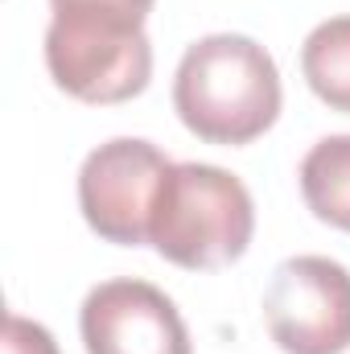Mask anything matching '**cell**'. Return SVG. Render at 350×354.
Here are the masks:
<instances>
[{
    "label": "cell",
    "instance_id": "52a82bcc",
    "mask_svg": "<svg viewBox=\"0 0 350 354\" xmlns=\"http://www.w3.org/2000/svg\"><path fill=\"white\" fill-rule=\"evenodd\" d=\"M297 181L313 218L350 235V132L317 140L305 153Z\"/></svg>",
    "mask_w": 350,
    "mask_h": 354
},
{
    "label": "cell",
    "instance_id": "3957f363",
    "mask_svg": "<svg viewBox=\"0 0 350 354\" xmlns=\"http://www.w3.org/2000/svg\"><path fill=\"white\" fill-rule=\"evenodd\" d=\"M256 235V202L231 169L177 161L161 181L149 243L185 272L235 264Z\"/></svg>",
    "mask_w": 350,
    "mask_h": 354
},
{
    "label": "cell",
    "instance_id": "8992f818",
    "mask_svg": "<svg viewBox=\"0 0 350 354\" xmlns=\"http://www.w3.org/2000/svg\"><path fill=\"white\" fill-rule=\"evenodd\" d=\"M87 354H194L177 305L149 280H103L79 309Z\"/></svg>",
    "mask_w": 350,
    "mask_h": 354
},
{
    "label": "cell",
    "instance_id": "9c48e42d",
    "mask_svg": "<svg viewBox=\"0 0 350 354\" xmlns=\"http://www.w3.org/2000/svg\"><path fill=\"white\" fill-rule=\"evenodd\" d=\"M0 354H62L54 334L42 326V322H29L21 313H8L4 317V342H0Z\"/></svg>",
    "mask_w": 350,
    "mask_h": 354
},
{
    "label": "cell",
    "instance_id": "277c9868",
    "mask_svg": "<svg viewBox=\"0 0 350 354\" xmlns=\"http://www.w3.org/2000/svg\"><path fill=\"white\" fill-rule=\"evenodd\" d=\"M169 157L140 136H116L91 149L79 169V210L87 227L116 248H145Z\"/></svg>",
    "mask_w": 350,
    "mask_h": 354
},
{
    "label": "cell",
    "instance_id": "ba28073f",
    "mask_svg": "<svg viewBox=\"0 0 350 354\" xmlns=\"http://www.w3.org/2000/svg\"><path fill=\"white\" fill-rule=\"evenodd\" d=\"M301 75L330 111L350 115V17H330L309 29L301 46Z\"/></svg>",
    "mask_w": 350,
    "mask_h": 354
},
{
    "label": "cell",
    "instance_id": "5b68a950",
    "mask_svg": "<svg viewBox=\"0 0 350 354\" xmlns=\"http://www.w3.org/2000/svg\"><path fill=\"white\" fill-rule=\"evenodd\" d=\"M264 322L284 354L350 351V268L330 256H293L272 272Z\"/></svg>",
    "mask_w": 350,
    "mask_h": 354
},
{
    "label": "cell",
    "instance_id": "6da1fadb",
    "mask_svg": "<svg viewBox=\"0 0 350 354\" xmlns=\"http://www.w3.org/2000/svg\"><path fill=\"white\" fill-rule=\"evenodd\" d=\"M280 103L276 58L248 33H206L177 62L174 111L202 145L239 149L260 140L280 120Z\"/></svg>",
    "mask_w": 350,
    "mask_h": 354
},
{
    "label": "cell",
    "instance_id": "7a4b0ae2",
    "mask_svg": "<svg viewBox=\"0 0 350 354\" xmlns=\"http://www.w3.org/2000/svg\"><path fill=\"white\" fill-rule=\"evenodd\" d=\"M46 71L79 103H128L153 79V41L140 0H50Z\"/></svg>",
    "mask_w": 350,
    "mask_h": 354
}]
</instances>
